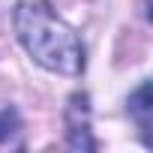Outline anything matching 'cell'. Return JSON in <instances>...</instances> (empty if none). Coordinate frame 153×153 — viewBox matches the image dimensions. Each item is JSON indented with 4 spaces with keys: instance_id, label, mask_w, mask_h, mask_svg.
I'll return each mask as SVG.
<instances>
[{
    "instance_id": "cell-1",
    "label": "cell",
    "mask_w": 153,
    "mask_h": 153,
    "mask_svg": "<svg viewBox=\"0 0 153 153\" xmlns=\"http://www.w3.org/2000/svg\"><path fill=\"white\" fill-rule=\"evenodd\" d=\"M15 33L39 66L60 75H78L84 69V48L78 36L42 3H18Z\"/></svg>"
},
{
    "instance_id": "cell-2",
    "label": "cell",
    "mask_w": 153,
    "mask_h": 153,
    "mask_svg": "<svg viewBox=\"0 0 153 153\" xmlns=\"http://www.w3.org/2000/svg\"><path fill=\"white\" fill-rule=\"evenodd\" d=\"M129 111L135 114V120H138L141 132L147 135V129H150V87H147V84H141V87H138V93L129 99Z\"/></svg>"
}]
</instances>
